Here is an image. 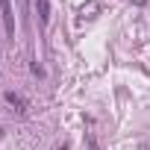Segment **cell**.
Wrapping results in <instances>:
<instances>
[{
	"label": "cell",
	"instance_id": "obj_5",
	"mask_svg": "<svg viewBox=\"0 0 150 150\" xmlns=\"http://www.w3.org/2000/svg\"><path fill=\"white\" fill-rule=\"evenodd\" d=\"M132 3H135V6H144V3H147V0H132Z\"/></svg>",
	"mask_w": 150,
	"mask_h": 150
},
{
	"label": "cell",
	"instance_id": "obj_3",
	"mask_svg": "<svg viewBox=\"0 0 150 150\" xmlns=\"http://www.w3.org/2000/svg\"><path fill=\"white\" fill-rule=\"evenodd\" d=\"M6 100H9V103H12L18 112H27V100H24L21 94H15V91H6Z\"/></svg>",
	"mask_w": 150,
	"mask_h": 150
},
{
	"label": "cell",
	"instance_id": "obj_4",
	"mask_svg": "<svg viewBox=\"0 0 150 150\" xmlns=\"http://www.w3.org/2000/svg\"><path fill=\"white\" fill-rule=\"evenodd\" d=\"M88 150H97V144H94V138L88 135Z\"/></svg>",
	"mask_w": 150,
	"mask_h": 150
},
{
	"label": "cell",
	"instance_id": "obj_6",
	"mask_svg": "<svg viewBox=\"0 0 150 150\" xmlns=\"http://www.w3.org/2000/svg\"><path fill=\"white\" fill-rule=\"evenodd\" d=\"M0 138H3V127H0Z\"/></svg>",
	"mask_w": 150,
	"mask_h": 150
},
{
	"label": "cell",
	"instance_id": "obj_2",
	"mask_svg": "<svg viewBox=\"0 0 150 150\" xmlns=\"http://www.w3.org/2000/svg\"><path fill=\"white\" fill-rule=\"evenodd\" d=\"M35 9H38V21L47 24V18H50V0H35Z\"/></svg>",
	"mask_w": 150,
	"mask_h": 150
},
{
	"label": "cell",
	"instance_id": "obj_1",
	"mask_svg": "<svg viewBox=\"0 0 150 150\" xmlns=\"http://www.w3.org/2000/svg\"><path fill=\"white\" fill-rule=\"evenodd\" d=\"M0 18H3L6 35H15V12H12V0H0Z\"/></svg>",
	"mask_w": 150,
	"mask_h": 150
}]
</instances>
